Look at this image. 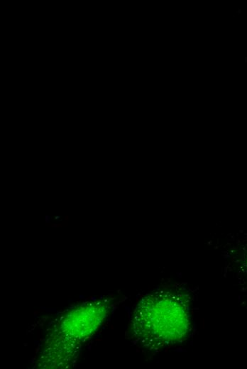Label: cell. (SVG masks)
Masks as SVG:
<instances>
[{
	"instance_id": "1",
	"label": "cell",
	"mask_w": 247,
	"mask_h": 369,
	"mask_svg": "<svg viewBox=\"0 0 247 369\" xmlns=\"http://www.w3.org/2000/svg\"><path fill=\"white\" fill-rule=\"evenodd\" d=\"M199 287L168 280L141 295L131 314L130 338L146 354L180 349L194 338Z\"/></svg>"
},
{
	"instance_id": "2",
	"label": "cell",
	"mask_w": 247,
	"mask_h": 369,
	"mask_svg": "<svg viewBox=\"0 0 247 369\" xmlns=\"http://www.w3.org/2000/svg\"><path fill=\"white\" fill-rule=\"evenodd\" d=\"M242 263L240 264L241 270L247 272V249L243 250Z\"/></svg>"
}]
</instances>
